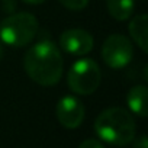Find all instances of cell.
Returning a JSON list of instances; mask_svg holds the SVG:
<instances>
[{
	"label": "cell",
	"instance_id": "8fae6325",
	"mask_svg": "<svg viewBox=\"0 0 148 148\" xmlns=\"http://www.w3.org/2000/svg\"><path fill=\"white\" fill-rule=\"evenodd\" d=\"M60 3L70 10H83L87 6L89 0H60Z\"/></svg>",
	"mask_w": 148,
	"mask_h": 148
},
{
	"label": "cell",
	"instance_id": "9a60e30c",
	"mask_svg": "<svg viewBox=\"0 0 148 148\" xmlns=\"http://www.w3.org/2000/svg\"><path fill=\"white\" fill-rule=\"evenodd\" d=\"M3 54H5V52H3V47H2V44H0V60L3 58Z\"/></svg>",
	"mask_w": 148,
	"mask_h": 148
},
{
	"label": "cell",
	"instance_id": "6da1fadb",
	"mask_svg": "<svg viewBox=\"0 0 148 148\" xmlns=\"http://www.w3.org/2000/svg\"><path fill=\"white\" fill-rule=\"evenodd\" d=\"M25 71L32 82L39 86H55L64 71V60L60 48L52 41H39L32 45L23 58Z\"/></svg>",
	"mask_w": 148,
	"mask_h": 148
},
{
	"label": "cell",
	"instance_id": "7a4b0ae2",
	"mask_svg": "<svg viewBox=\"0 0 148 148\" xmlns=\"http://www.w3.org/2000/svg\"><path fill=\"white\" fill-rule=\"evenodd\" d=\"M97 136L110 145L123 147L134 141L136 125L134 116L123 108H109L99 113L95 121Z\"/></svg>",
	"mask_w": 148,
	"mask_h": 148
},
{
	"label": "cell",
	"instance_id": "5b68a950",
	"mask_svg": "<svg viewBox=\"0 0 148 148\" xmlns=\"http://www.w3.org/2000/svg\"><path fill=\"white\" fill-rule=\"evenodd\" d=\"M134 57V48L129 38L121 34L110 35L102 45V58L113 70L125 68Z\"/></svg>",
	"mask_w": 148,
	"mask_h": 148
},
{
	"label": "cell",
	"instance_id": "30bf717a",
	"mask_svg": "<svg viewBox=\"0 0 148 148\" xmlns=\"http://www.w3.org/2000/svg\"><path fill=\"white\" fill-rule=\"evenodd\" d=\"M106 6H108L109 15L113 19L122 22L132 16L134 9H135V2L134 0H108Z\"/></svg>",
	"mask_w": 148,
	"mask_h": 148
},
{
	"label": "cell",
	"instance_id": "277c9868",
	"mask_svg": "<svg viewBox=\"0 0 148 148\" xmlns=\"http://www.w3.org/2000/svg\"><path fill=\"white\" fill-rule=\"evenodd\" d=\"M102 74L97 62L90 58L77 60L67 74V84L71 92L77 95H92L97 90Z\"/></svg>",
	"mask_w": 148,
	"mask_h": 148
},
{
	"label": "cell",
	"instance_id": "9c48e42d",
	"mask_svg": "<svg viewBox=\"0 0 148 148\" xmlns=\"http://www.w3.org/2000/svg\"><path fill=\"white\" fill-rule=\"evenodd\" d=\"M129 34L134 42L147 52L148 51V16L141 13L136 15L131 22H129Z\"/></svg>",
	"mask_w": 148,
	"mask_h": 148
},
{
	"label": "cell",
	"instance_id": "3957f363",
	"mask_svg": "<svg viewBox=\"0 0 148 148\" xmlns=\"http://www.w3.org/2000/svg\"><path fill=\"white\" fill-rule=\"evenodd\" d=\"M36 32L38 21L34 15L26 12L10 15L0 23V41L13 48L29 45Z\"/></svg>",
	"mask_w": 148,
	"mask_h": 148
},
{
	"label": "cell",
	"instance_id": "ba28073f",
	"mask_svg": "<svg viewBox=\"0 0 148 148\" xmlns=\"http://www.w3.org/2000/svg\"><path fill=\"white\" fill-rule=\"evenodd\" d=\"M126 103L134 115L145 118L148 113V89L145 86H134L126 93Z\"/></svg>",
	"mask_w": 148,
	"mask_h": 148
},
{
	"label": "cell",
	"instance_id": "8992f818",
	"mask_svg": "<svg viewBox=\"0 0 148 148\" xmlns=\"http://www.w3.org/2000/svg\"><path fill=\"white\" fill-rule=\"evenodd\" d=\"M58 122L67 129H76L83 123L84 106L74 96H64L58 100L55 108Z\"/></svg>",
	"mask_w": 148,
	"mask_h": 148
},
{
	"label": "cell",
	"instance_id": "52a82bcc",
	"mask_svg": "<svg viewBox=\"0 0 148 148\" xmlns=\"http://www.w3.org/2000/svg\"><path fill=\"white\" fill-rule=\"evenodd\" d=\"M93 36L84 29H67L60 36V47L70 55L83 57L93 49Z\"/></svg>",
	"mask_w": 148,
	"mask_h": 148
},
{
	"label": "cell",
	"instance_id": "5bb4252c",
	"mask_svg": "<svg viewBox=\"0 0 148 148\" xmlns=\"http://www.w3.org/2000/svg\"><path fill=\"white\" fill-rule=\"evenodd\" d=\"M25 3H28V5H42V3H45L47 0H23Z\"/></svg>",
	"mask_w": 148,
	"mask_h": 148
},
{
	"label": "cell",
	"instance_id": "7c38bea8",
	"mask_svg": "<svg viewBox=\"0 0 148 148\" xmlns=\"http://www.w3.org/2000/svg\"><path fill=\"white\" fill-rule=\"evenodd\" d=\"M79 148H105V147H103L102 141L90 138V139H86V141H83V142L79 145Z\"/></svg>",
	"mask_w": 148,
	"mask_h": 148
},
{
	"label": "cell",
	"instance_id": "4fadbf2b",
	"mask_svg": "<svg viewBox=\"0 0 148 148\" xmlns=\"http://www.w3.org/2000/svg\"><path fill=\"white\" fill-rule=\"evenodd\" d=\"M134 148H148V139L145 135H139L134 142Z\"/></svg>",
	"mask_w": 148,
	"mask_h": 148
}]
</instances>
